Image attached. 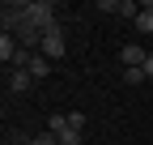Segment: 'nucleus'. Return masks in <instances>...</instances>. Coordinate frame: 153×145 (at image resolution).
I'll use <instances>...</instances> for the list:
<instances>
[{"label": "nucleus", "mask_w": 153, "mask_h": 145, "mask_svg": "<svg viewBox=\"0 0 153 145\" xmlns=\"http://www.w3.org/2000/svg\"><path fill=\"white\" fill-rule=\"evenodd\" d=\"M26 22H30L38 34L60 30V22H55V4H51V0H30V4H26Z\"/></svg>", "instance_id": "1"}, {"label": "nucleus", "mask_w": 153, "mask_h": 145, "mask_svg": "<svg viewBox=\"0 0 153 145\" xmlns=\"http://www.w3.org/2000/svg\"><path fill=\"white\" fill-rule=\"evenodd\" d=\"M38 51H43L47 60H60L64 51H68V47H64V30H51V34H43V43H38Z\"/></svg>", "instance_id": "2"}, {"label": "nucleus", "mask_w": 153, "mask_h": 145, "mask_svg": "<svg viewBox=\"0 0 153 145\" xmlns=\"http://www.w3.org/2000/svg\"><path fill=\"white\" fill-rule=\"evenodd\" d=\"M119 60H123V68H145V60H149V51H145L140 43H128V47L119 51Z\"/></svg>", "instance_id": "3"}, {"label": "nucleus", "mask_w": 153, "mask_h": 145, "mask_svg": "<svg viewBox=\"0 0 153 145\" xmlns=\"http://www.w3.org/2000/svg\"><path fill=\"white\" fill-rule=\"evenodd\" d=\"M98 9H102V13H119V17H132V22H136V13H140V4H132V0H102Z\"/></svg>", "instance_id": "4"}, {"label": "nucleus", "mask_w": 153, "mask_h": 145, "mask_svg": "<svg viewBox=\"0 0 153 145\" xmlns=\"http://www.w3.org/2000/svg\"><path fill=\"white\" fill-rule=\"evenodd\" d=\"M0 60H4V64H17V60H22V47H17L13 34H0Z\"/></svg>", "instance_id": "5"}, {"label": "nucleus", "mask_w": 153, "mask_h": 145, "mask_svg": "<svg viewBox=\"0 0 153 145\" xmlns=\"http://www.w3.org/2000/svg\"><path fill=\"white\" fill-rule=\"evenodd\" d=\"M30 85H34V77H30V68H13V72H9V90H13V94H26Z\"/></svg>", "instance_id": "6"}, {"label": "nucleus", "mask_w": 153, "mask_h": 145, "mask_svg": "<svg viewBox=\"0 0 153 145\" xmlns=\"http://www.w3.org/2000/svg\"><path fill=\"white\" fill-rule=\"evenodd\" d=\"M26 68H30V77H34V81H47V72H51V60L43 56V51H34Z\"/></svg>", "instance_id": "7"}, {"label": "nucleus", "mask_w": 153, "mask_h": 145, "mask_svg": "<svg viewBox=\"0 0 153 145\" xmlns=\"http://www.w3.org/2000/svg\"><path fill=\"white\" fill-rule=\"evenodd\" d=\"M136 30H140V34H153V0H149V4H140V13H136Z\"/></svg>", "instance_id": "8"}, {"label": "nucleus", "mask_w": 153, "mask_h": 145, "mask_svg": "<svg viewBox=\"0 0 153 145\" xmlns=\"http://www.w3.org/2000/svg\"><path fill=\"white\" fill-rule=\"evenodd\" d=\"M123 81L128 85H145V68H123Z\"/></svg>", "instance_id": "9"}, {"label": "nucleus", "mask_w": 153, "mask_h": 145, "mask_svg": "<svg viewBox=\"0 0 153 145\" xmlns=\"http://www.w3.org/2000/svg\"><path fill=\"white\" fill-rule=\"evenodd\" d=\"M60 145H81V132H76V128H64L60 132Z\"/></svg>", "instance_id": "10"}, {"label": "nucleus", "mask_w": 153, "mask_h": 145, "mask_svg": "<svg viewBox=\"0 0 153 145\" xmlns=\"http://www.w3.org/2000/svg\"><path fill=\"white\" fill-rule=\"evenodd\" d=\"M68 128H76V132H85V115H81V111H68Z\"/></svg>", "instance_id": "11"}, {"label": "nucleus", "mask_w": 153, "mask_h": 145, "mask_svg": "<svg viewBox=\"0 0 153 145\" xmlns=\"http://www.w3.org/2000/svg\"><path fill=\"white\" fill-rule=\"evenodd\" d=\"M145 77H153V51H149V60H145Z\"/></svg>", "instance_id": "12"}]
</instances>
